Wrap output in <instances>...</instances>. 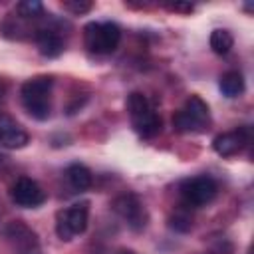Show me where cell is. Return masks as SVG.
I'll use <instances>...</instances> for the list:
<instances>
[{
	"instance_id": "cell-1",
	"label": "cell",
	"mask_w": 254,
	"mask_h": 254,
	"mask_svg": "<svg viewBox=\"0 0 254 254\" xmlns=\"http://www.w3.org/2000/svg\"><path fill=\"white\" fill-rule=\"evenodd\" d=\"M54 79L50 75H36L28 81H24L20 95L24 109L38 121H44L50 117L52 103H50V93H52Z\"/></svg>"
},
{
	"instance_id": "cell-2",
	"label": "cell",
	"mask_w": 254,
	"mask_h": 254,
	"mask_svg": "<svg viewBox=\"0 0 254 254\" xmlns=\"http://www.w3.org/2000/svg\"><path fill=\"white\" fill-rule=\"evenodd\" d=\"M127 109H129V117H131L133 129H135L141 137L151 139V137H155L157 133H161V127H163L161 115L151 107L149 99H147L143 93L133 91V93L127 97Z\"/></svg>"
},
{
	"instance_id": "cell-3",
	"label": "cell",
	"mask_w": 254,
	"mask_h": 254,
	"mask_svg": "<svg viewBox=\"0 0 254 254\" xmlns=\"http://www.w3.org/2000/svg\"><path fill=\"white\" fill-rule=\"evenodd\" d=\"M121 30L113 22H89L83 28L85 48L93 54H111L119 46Z\"/></svg>"
},
{
	"instance_id": "cell-4",
	"label": "cell",
	"mask_w": 254,
	"mask_h": 254,
	"mask_svg": "<svg viewBox=\"0 0 254 254\" xmlns=\"http://www.w3.org/2000/svg\"><path fill=\"white\" fill-rule=\"evenodd\" d=\"M208 105L198 97L190 95L185 105L173 115V127L179 133H190V131H202L208 125Z\"/></svg>"
},
{
	"instance_id": "cell-5",
	"label": "cell",
	"mask_w": 254,
	"mask_h": 254,
	"mask_svg": "<svg viewBox=\"0 0 254 254\" xmlns=\"http://www.w3.org/2000/svg\"><path fill=\"white\" fill-rule=\"evenodd\" d=\"M179 192H181V198L187 206L198 208V206L208 204L216 196L218 185L212 177L198 175V177H190V179L183 181L181 187H179Z\"/></svg>"
},
{
	"instance_id": "cell-6",
	"label": "cell",
	"mask_w": 254,
	"mask_h": 254,
	"mask_svg": "<svg viewBox=\"0 0 254 254\" xmlns=\"http://www.w3.org/2000/svg\"><path fill=\"white\" fill-rule=\"evenodd\" d=\"M2 238L14 254H42L38 234L20 220L8 222L2 228Z\"/></svg>"
},
{
	"instance_id": "cell-7",
	"label": "cell",
	"mask_w": 254,
	"mask_h": 254,
	"mask_svg": "<svg viewBox=\"0 0 254 254\" xmlns=\"http://www.w3.org/2000/svg\"><path fill=\"white\" fill-rule=\"evenodd\" d=\"M87 218H89L87 202H77V204H71V206L60 210L58 216H56V232H58V236L62 240H71L75 234L85 232Z\"/></svg>"
},
{
	"instance_id": "cell-8",
	"label": "cell",
	"mask_w": 254,
	"mask_h": 254,
	"mask_svg": "<svg viewBox=\"0 0 254 254\" xmlns=\"http://www.w3.org/2000/svg\"><path fill=\"white\" fill-rule=\"evenodd\" d=\"M113 210L133 228V230H141L145 228L147 224V212H145V206L143 202L139 200L137 194L133 192H127V194H121L113 200Z\"/></svg>"
},
{
	"instance_id": "cell-9",
	"label": "cell",
	"mask_w": 254,
	"mask_h": 254,
	"mask_svg": "<svg viewBox=\"0 0 254 254\" xmlns=\"http://www.w3.org/2000/svg\"><path fill=\"white\" fill-rule=\"evenodd\" d=\"M10 196H12V200H14L18 206L36 208V206H40V204L46 200V190H44L34 179L20 177V179L12 185Z\"/></svg>"
},
{
	"instance_id": "cell-10",
	"label": "cell",
	"mask_w": 254,
	"mask_h": 254,
	"mask_svg": "<svg viewBox=\"0 0 254 254\" xmlns=\"http://www.w3.org/2000/svg\"><path fill=\"white\" fill-rule=\"evenodd\" d=\"M248 141H250V129L248 127H238L234 131L216 135L214 141H212V149L220 157H230V155H236L238 151H242Z\"/></svg>"
},
{
	"instance_id": "cell-11",
	"label": "cell",
	"mask_w": 254,
	"mask_h": 254,
	"mask_svg": "<svg viewBox=\"0 0 254 254\" xmlns=\"http://www.w3.org/2000/svg\"><path fill=\"white\" fill-rule=\"evenodd\" d=\"M0 145L6 149H22L28 145V133L24 127L6 113H0Z\"/></svg>"
},
{
	"instance_id": "cell-12",
	"label": "cell",
	"mask_w": 254,
	"mask_h": 254,
	"mask_svg": "<svg viewBox=\"0 0 254 254\" xmlns=\"http://www.w3.org/2000/svg\"><path fill=\"white\" fill-rule=\"evenodd\" d=\"M34 38H36L40 54L46 58H56L64 52V38L54 28H38Z\"/></svg>"
},
{
	"instance_id": "cell-13",
	"label": "cell",
	"mask_w": 254,
	"mask_h": 254,
	"mask_svg": "<svg viewBox=\"0 0 254 254\" xmlns=\"http://www.w3.org/2000/svg\"><path fill=\"white\" fill-rule=\"evenodd\" d=\"M65 177L69 181V185L75 189V190H85L91 187V171L85 167V165H79V163H73L65 169Z\"/></svg>"
},
{
	"instance_id": "cell-14",
	"label": "cell",
	"mask_w": 254,
	"mask_h": 254,
	"mask_svg": "<svg viewBox=\"0 0 254 254\" xmlns=\"http://www.w3.org/2000/svg\"><path fill=\"white\" fill-rule=\"evenodd\" d=\"M218 87L226 97H236L244 91V77H242L240 71H234V69L226 71V73H222V77L218 81Z\"/></svg>"
},
{
	"instance_id": "cell-15",
	"label": "cell",
	"mask_w": 254,
	"mask_h": 254,
	"mask_svg": "<svg viewBox=\"0 0 254 254\" xmlns=\"http://www.w3.org/2000/svg\"><path fill=\"white\" fill-rule=\"evenodd\" d=\"M210 48H212V52L214 54H218V56H224V54H228L230 52V48L234 46V38H232V34L228 32V30H222V28H218V30H212V34H210Z\"/></svg>"
},
{
	"instance_id": "cell-16",
	"label": "cell",
	"mask_w": 254,
	"mask_h": 254,
	"mask_svg": "<svg viewBox=\"0 0 254 254\" xmlns=\"http://www.w3.org/2000/svg\"><path fill=\"white\" fill-rule=\"evenodd\" d=\"M16 12L22 18H40L44 14V6L38 0H24V2H20L16 6Z\"/></svg>"
},
{
	"instance_id": "cell-17",
	"label": "cell",
	"mask_w": 254,
	"mask_h": 254,
	"mask_svg": "<svg viewBox=\"0 0 254 254\" xmlns=\"http://www.w3.org/2000/svg\"><path fill=\"white\" fill-rule=\"evenodd\" d=\"M62 6H64V10H69V12H73L75 16H79V14L89 12L93 4L87 2V0H67V2H64Z\"/></svg>"
},
{
	"instance_id": "cell-18",
	"label": "cell",
	"mask_w": 254,
	"mask_h": 254,
	"mask_svg": "<svg viewBox=\"0 0 254 254\" xmlns=\"http://www.w3.org/2000/svg\"><path fill=\"white\" fill-rule=\"evenodd\" d=\"M171 228H175L179 232H187L190 228V218L187 214H175L171 218Z\"/></svg>"
},
{
	"instance_id": "cell-19",
	"label": "cell",
	"mask_w": 254,
	"mask_h": 254,
	"mask_svg": "<svg viewBox=\"0 0 254 254\" xmlns=\"http://www.w3.org/2000/svg\"><path fill=\"white\" fill-rule=\"evenodd\" d=\"M167 8H169V10H173V12H192V4H183V2L169 4Z\"/></svg>"
},
{
	"instance_id": "cell-20",
	"label": "cell",
	"mask_w": 254,
	"mask_h": 254,
	"mask_svg": "<svg viewBox=\"0 0 254 254\" xmlns=\"http://www.w3.org/2000/svg\"><path fill=\"white\" fill-rule=\"evenodd\" d=\"M4 91H6V85L0 81V99H2V95H4Z\"/></svg>"
},
{
	"instance_id": "cell-21",
	"label": "cell",
	"mask_w": 254,
	"mask_h": 254,
	"mask_svg": "<svg viewBox=\"0 0 254 254\" xmlns=\"http://www.w3.org/2000/svg\"><path fill=\"white\" fill-rule=\"evenodd\" d=\"M117 254H135V252H131V250H121V252H117Z\"/></svg>"
}]
</instances>
